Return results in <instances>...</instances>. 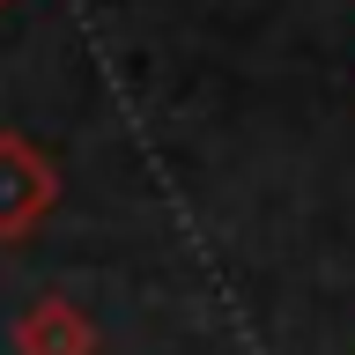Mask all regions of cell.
<instances>
[{"mask_svg": "<svg viewBox=\"0 0 355 355\" xmlns=\"http://www.w3.org/2000/svg\"><path fill=\"white\" fill-rule=\"evenodd\" d=\"M44 207H52V163L30 141L0 133V237H22Z\"/></svg>", "mask_w": 355, "mask_h": 355, "instance_id": "6da1fadb", "label": "cell"}, {"mask_svg": "<svg viewBox=\"0 0 355 355\" xmlns=\"http://www.w3.org/2000/svg\"><path fill=\"white\" fill-rule=\"evenodd\" d=\"M22 355H89L96 348V333H89V318L74 304H67V296H52V304H37L30 311V318H22Z\"/></svg>", "mask_w": 355, "mask_h": 355, "instance_id": "7a4b0ae2", "label": "cell"}]
</instances>
